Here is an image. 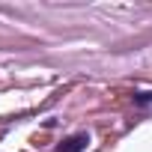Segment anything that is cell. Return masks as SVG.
I'll return each mask as SVG.
<instances>
[{"mask_svg":"<svg viewBox=\"0 0 152 152\" xmlns=\"http://www.w3.org/2000/svg\"><path fill=\"white\" fill-rule=\"evenodd\" d=\"M84 146H87V134H75L66 143H60V152H81Z\"/></svg>","mask_w":152,"mask_h":152,"instance_id":"1","label":"cell"},{"mask_svg":"<svg viewBox=\"0 0 152 152\" xmlns=\"http://www.w3.org/2000/svg\"><path fill=\"white\" fill-rule=\"evenodd\" d=\"M137 102H140V104H143V102H152V93H140V96H137Z\"/></svg>","mask_w":152,"mask_h":152,"instance_id":"2","label":"cell"}]
</instances>
